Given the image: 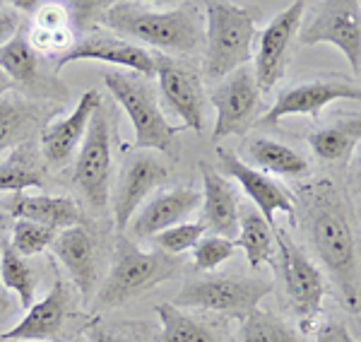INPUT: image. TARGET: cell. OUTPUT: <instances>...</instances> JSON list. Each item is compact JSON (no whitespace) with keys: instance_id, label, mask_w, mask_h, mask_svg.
Instances as JSON below:
<instances>
[{"instance_id":"obj_1","label":"cell","mask_w":361,"mask_h":342,"mask_svg":"<svg viewBox=\"0 0 361 342\" xmlns=\"http://www.w3.org/2000/svg\"><path fill=\"white\" fill-rule=\"evenodd\" d=\"M306 207L308 236L320 263L337 285L347 311L359 316V246L345 200L330 181H316L301 188Z\"/></svg>"},{"instance_id":"obj_2","label":"cell","mask_w":361,"mask_h":342,"mask_svg":"<svg viewBox=\"0 0 361 342\" xmlns=\"http://www.w3.org/2000/svg\"><path fill=\"white\" fill-rule=\"evenodd\" d=\"M102 25L116 34L161 49L164 54H193L202 42V17L195 5L183 3L169 10H152L140 3H111Z\"/></svg>"},{"instance_id":"obj_3","label":"cell","mask_w":361,"mask_h":342,"mask_svg":"<svg viewBox=\"0 0 361 342\" xmlns=\"http://www.w3.org/2000/svg\"><path fill=\"white\" fill-rule=\"evenodd\" d=\"M205 75L219 80L243 68L253 56L255 15L253 10L224 0L205 5Z\"/></svg>"},{"instance_id":"obj_4","label":"cell","mask_w":361,"mask_h":342,"mask_svg":"<svg viewBox=\"0 0 361 342\" xmlns=\"http://www.w3.org/2000/svg\"><path fill=\"white\" fill-rule=\"evenodd\" d=\"M180 263L161 251H140L126 236H118L114 246V260L106 280L97 292L99 309H114L149 292L161 282L176 277Z\"/></svg>"},{"instance_id":"obj_5","label":"cell","mask_w":361,"mask_h":342,"mask_svg":"<svg viewBox=\"0 0 361 342\" xmlns=\"http://www.w3.org/2000/svg\"><path fill=\"white\" fill-rule=\"evenodd\" d=\"M104 85L130 118L137 147L176 154V128L161 114L159 97L147 78L135 73H106Z\"/></svg>"},{"instance_id":"obj_6","label":"cell","mask_w":361,"mask_h":342,"mask_svg":"<svg viewBox=\"0 0 361 342\" xmlns=\"http://www.w3.org/2000/svg\"><path fill=\"white\" fill-rule=\"evenodd\" d=\"M75 188L92 210H104L111 188V121L104 104L92 114L73 171Z\"/></svg>"},{"instance_id":"obj_7","label":"cell","mask_w":361,"mask_h":342,"mask_svg":"<svg viewBox=\"0 0 361 342\" xmlns=\"http://www.w3.org/2000/svg\"><path fill=\"white\" fill-rule=\"evenodd\" d=\"M277 258L282 270L284 289H287L292 311L301 321V333H311V321H316L325 299V277L318 265L289 239L287 231L275 229Z\"/></svg>"},{"instance_id":"obj_8","label":"cell","mask_w":361,"mask_h":342,"mask_svg":"<svg viewBox=\"0 0 361 342\" xmlns=\"http://www.w3.org/2000/svg\"><path fill=\"white\" fill-rule=\"evenodd\" d=\"M272 287L263 280H238V277H205V280L185 282L176 294L173 306H188V309L224 311L238 318L248 316L258 309V304Z\"/></svg>"},{"instance_id":"obj_9","label":"cell","mask_w":361,"mask_h":342,"mask_svg":"<svg viewBox=\"0 0 361 342\" xmlns=\"http://www.w3.org/2000/svg\"><path fill=\"white\" fill-rule=\"evenodd\" d=\"M212 104L217 109L212 140L219 142L229 135H243L260 111V90L253 71L243 66L226 75L224 83L212 92Z\"/></svg>"},{"instance_id":"obj_10","label":"cell","mask_w":361,"mask_h":342,"mask_svg":"<svg viewBox=\"0 0 361 342\" xmlns=\"http://www.w3.org/2000/svg\"><path fill=\"white\" fill-rule=\"evenodd\" d=\"M306 3L296 0L287 10H282L275 20L260 32L258 39V54H255L253 78L260 92L275 90V85L282 80L289 63V46H292L296 32L304 20Z\"/></svg>"},{"instance_id":"obj_11","label":"cell","mask_w":361,"mask_h":342,"mask_svg":"<svg viewBox=\"0 0 361 342\" xmlns=\"http://www.w3.org/2000/svg\"><path fill=\"white\" fill-rule=\"evenodd\" d=\"M154 71L159 75V92L166 106L188 128L200 133L205 128V94L197 71L166 54L154 56Z\"/></svg>"},{"instance_id":"obj_12","label":"cell","mask_w":361,"mask_h":342,"mask_svg":"<svg viewBox=\"0 0 361 342\" xmlns=\"http://www.w3.org/2000/svg\"><path fill=\"white\" fill-rule=\"evenodd\" d=\"M169 181V166L149 152H137L128 159L123 173L116 185L114 195V219L118 231H123L135 217L140 205L149 193Z\"/></svg>"},{"instance_id":"obj_13","label":"cell","mask_w":361,"mask_h":342,"mask_svg":"<svg viewBox=\"0 0 361 342\" xmlns=\"http://www.w3.org/2000/svg\"><path fill=\"white\" fill-rule=\"evenodd\" d=\"M78 61L111 63V66H121L133 71L135 75H142V78L157 75L154 56L147 49H142V46L133 42H126L121 37H114L109 32H102V29H92V34H87L82 42L73 44V49L66 56L58 58V68L70 66V63H78Z\"/></svg>"},{"instance_id":"obj_14","label":"cell","mask_w":361,"mask_h":342,"mask_svg":"<svg viewBox=\"0 0 361 342\" xmlns=\"http://www.w3.org/2000/svg\"><path fill=\"white\" fill-rule=\"evenodd\" d=\"M340 99H361V92L357 85L349 83H325V80H316V83H304L284 90L267 109V114L260 118V126H275L287 116H311L318 118L328 104Z\"/></svg>"},{"instance_id":"obj_15","label":"cell","mask_w":361,"mask_h":342,"mask_svg":"<svg viewBox=\"0 0 361 342\" xmlns=\"http://www.w3.org/2000/svg\"><path fill=\"white\" fill-rule=\"evenodd\" d=\"M217 159L231 176L236 178L238 185L248 193V198L255 202L260 217L265 219L270 227H275V214L284 212L294 219V198L282 183L275 181L267 173L253 169L250 164H246L241 157H236V152H229L224 147H217Z\"/></svg>"},{"instance_id":"obj_16","label":"cell","mask_w":361,"mask_h":342,"mask_svg":"<svg viewBox=\"0 0 361 342\" xmlns=\"http://www.w3.org/2000/svg\"><path fill=\"white\" fill-rule=\"evenodd\" d=\"M301 44H333L345 54V58L352 66V71L359 75L361 71V20L359 13L352 8H330L323 10L299 27Z\"/></svg>"},{"instance_id":"obj_17","label":"cell","mask_w":361,"mask_h":342,"mask_svg":"<svg viewBox=\"0 0 361 342\" xmlns=\"http://www.w3.org/2000/svg\"><path fill=\"white\" fill-rule=\"evenodd\" d=\"M102 94L97 90H87L80 97L78 106L66 118H58L42 133V157L54 166H63L80 149L92 114L102 106Z\"/></svg>"},{"instance_id":"obj_18","label":"cell","mask_w":361,"mask_h":342,"mask_svg":"<svg viewBox=\"0 0 361 342\" xmlns=\"http://www.w3.org/2000/svg\"><path fill=\"white\" fill-rule=\"evenodd\" d=\"M51 248L56 258L66 265L70 280L82 292V297H90L99 287V246L94 234L78 224L58 231Z\"/></svg>"},{"instance_id":"obj_19","label":"cell","mask_w":361,"mask_h":342,"mask_svg":"<svg viewBox=\"0 0 361 342\" xmlns=\"http://www.w3.org/2000/svg\"><path fill=\"white\" fill-rule=\"evenodd\" d=\"M68 289L61 277H56L51 292L42 301L29 306L27 316L15 328L0 333L3 340H34V342H56L68 318Z\"/></svg>"},{"instance_id":"obj_20","label":"cell","mask_w":361,"mask_h":342,"mask_svg":"<svg viewBox=\"0 0 361 342\" xmlns=\"http://www.w3.org/2000/svg\"><path fill=\"white\" fill-rule=\"evenodd\" d=\"M202 173V227L212 234L231 239L238 231V195L236 188L207 161H200Z\"/></svg>"},{"instance_id":"obj_21","label":"cell","mask_w":361,"mask_h":342,"mask_svg":"<svg viewBox=\"0 0 361 342\" xmlns=\"http://www.w3.org/2000/svg\"><path fill=\"white\" fill-rule=\"evenodd\" d=\"M197 205H200V193L195 188L161 190L130 219L133 234L140 236V239H152L159 231L171 229L178 222H183Z\"/></svg>"},{"instance_id":"obj_22","label":"cell","mask_w":361,"mask_h":342,"mask_svg":"<svg viewBox=\"0 0 361 342\" xmlns=\"http://www.w3.org/2000/svg\"><path fill=\"white\" fill-rule=\"evenodd\" d=\"M10 214L15 219L44 224V227L54 231H63L82 224V212H80L78 202L68 198V195L15 193V198L10 200Z\"/></svg>"},{"instance_id":"obj_23","label":"cell","mask_w":361,"mask_h":342,"mask_svg":"<svg viewBox=\"0 0 361 342\" xmlns=\"http://www.w3.org/2000/svg\"><path fill=\"white\" fill-rule=\"evenodd\" d=\"M46 169L39 152L29 142L13 147V152L0 161V190L25 193L27 188H44Z\"/></svg>"},{"instance_id":"obj_24","label":"cell","mask_w":361,"mask_h":342,"mask_svg":"<svg viewBox=\"0 0 361 342\" xmlns=\"http://www.w3.org/2000/svg\"><path fill=\"white\" fill-rule=\"evenodd\" d=\"M243 152H246L248 161H253L255 166L270 171V173H282V176H306L308 173V161L301 157L296 149L287 147L282 142H275L270 138H253L243 145Z\"/></svg>"},{"instance_id":"obj_25","label":"cell","mask_w":361,"mask_h":342,"mask_svg":"<svg viewBox=\"0 0 361 342\" xmlns=\"http://www.w3.org/2000/svg\"><path fill=\"white\" fill-rule=\"evenodd\" d=\"M361 140V121L359 116L342 118L337 123L320 128L308 135V145L323 161H345Z\"/></svg>"},{"instance_id":"obj_26","label":"cell","mask_w":361,"mask_h":342,"mask_svg":"<svg viewBox=\"0 0 361 342\" xmlns=\"http://www.w3.org/2000/svg\"><path fill=\"white\" fill-rule=\"evenodd\" d=\"M238 229L241 231H238L234 243L236 248L241 246L246 251L250 268H260L263 263L275 260V231L260 217V212L248 210L238 222Z\"/></svg>"},{"instance_id":"obj_27","label":"cell","mask_w":361,"mask_h":342,"mask_svg":"<svg viewBox=\"0 0 361 342\" xmlns=\"http://www.w3.org/2000/svg\"><path fill=\"white\" fill-rule=\"evenodd\" d=\"M157 316H159L161 323L159 342H217L214 333L205 323L183 314L171 301L157 306Z\"/></svg>"},{"instance_id":"obj_28","label":"cell","mask_w":361,"mask_h":342,"mask_svg":"<svg viewBox=\"0 0 361 342\" xmlns=\"http://www.w3.org/2000/svg\"><path fill=\"white\" fill-rule=\"evenodd\" d=\"M0 71L13 83H32L39 73V56L22 29H17L5 44H0Z\"/></svg>"},{"instance_id":"obj_29","label":"cell","mask_w":361,"mask_h":342,"mask_svg":"<svg viewBox=\"0 0 361 342\" xmlns=\"http://www.w3.org/2000/svg\"><path fill=\"white\" fill-rule=\"evenodd\" d=\"M34 121H37V114L27 102L0 97V154L25 142Z\"/></svg>"},{"instance_id":"obj_30","label":"cell","mask_w":361,"mask_h":342,"mask_svg":"<svg viewBox=\"0 0 361 342\" xmlns=\"http://www.w3.org/2000/svg\"><path fill=\"white\" fill-rule=\"evenodd\" d=\"M241 340L243 342H306L301 333L284 323L282 318L270 311L255 309L243 316L241 323Z\"/></svg>"},{"instance_id":"obj_31","label":"cell","mask_w":361,"mask_h":342,"mask_svg":"<svg viewBox=\"0 0 361 342\" xmlns=\"http://www.w3.org/2000/svg\"><path fill=\"white\" fill-rule=\"evenodd\" d=\"M0 285L5 289H13L25 309L34 304V289H37L34 272L27 260L10 243L3 246V251H0Z\"/></svg>"},{"instance_id":"obj_32","label":"cell","mask_w":361,"mask_h":342,"mask_svg":"<svg viewBox=\"0 0 361 342\" xmlns=\"http://www.w3.org/2000/svg\"><path fill=\"white\" fill-rule=\"evenodd\" d=\"M205 231L207 229L202 227V222H185V224H176V227L154 234L152 241H154L157 251L176 258V256H180V253L195 248V243L205 236Z\"/></svg>"},{"instance_id":"obj_33","label":"cell","mask_w":361,"mask_h":342,"mask_svg":"<svg viewBox=\"0 0 361 342\" xmlns=\"http://www.w3.org/2000/svg\"><path fill=\"white\" fill-rule=\"evenodd\" d=\"M56 234L58 231L44 227V224L17 219L13 227V241H10V246H13L22 258L37 256V253H42L44 248H49L51 243H54Z\"/></svg>"},{"instance_id":"obj_34","label":"cell","mask_w":361,"mask_h":342,"mask_svg":"<svg viewBox=\"0 0 361 342\" xmlns=\"http://www.w3.org/2000/svg\"><path fill=\"white\" fill-rule=\"evenodd\" d=\"M236 253V243L224 236L209 234L202 236L193 248V260L197 270H217L219 265L226 263Z\"/></svg>"},{"instance_id":"obj_35","label":"cell","mask_w":361,"mask_h":342,"mask_svg":"<svg viewBox=\"0 0 361 342\" xmlns=\"http://www.w3.org/2000/svg\"><path fill=\"white\" fill-rule=\"evenodd\" d=\"M109 5L111 3H70L66 8L73 10L68 15L75 20V25L82 27L85 32H92L94 25H102V17L109 10Z\"/></svg>"},{"instance_id":"obj_36","label":"cell","mask_w":361,"mask_h":342,"mask_svg":"<svg viewBox=\"0 0 361 342\" xmlns=\"http://www.w3.org/2000/svg\"><path fill=\"white\" fill-rule=\"evenodd\" d=\"M34 29H68V10L66 5L56 3H42V8L34 13Z\"/></svg>"},{"instance_id":"obj_37","label":"cell","mask_w":361,"mask_h":342,"mask_svg":"<svg viewBox=\"0 0 361 342\" xmlns=\"http://www.w3.org/2000/svg\"><path fill=\"white\" fill-rule=\"evenodd\" d=\"M316 342H357L352 338V333L342 326V323H323L316 335Z\"/></svg>"},{"instance_id":"obj_38","label":"cell","mask_w":361,"mask_h":342,"mask_svg":"<svg viewBox=\"0 0 361 342\" xmlns=\"http://www.w3.org/2000/svg\"><path fill=\"white\" fill-rule=\"evenodd\" d=\"M17 27H20V17L13 10L5 8L3 13H0V44H5L10 37L17 32Z\"/></svg>"},{"instance_id":"obj_39","label":"cell","mask_w":361,"mask_h":342,"mask_svg":"<svg viewBox=\"0 0 361 342\" xmlns=\"http://www.w3.org/2000/svg\"><path fill=\"white\" fill-rule=\"evenodd\" d=\"M87 342H135V340L128 338V335L114 333V330L92 326V328H90V335H87Z\"/></svg>"},{"instance_id":"obj_40","label":"cell","mask_w":361,"mask_h":342,"mask_svg":"<svg viewBox=\"0 0 361 342\" xmlns=\"http://www.w3.org/2000/svg\"><path fill=\"white\" fill-rule=\"evenodd\" d=\"M10 314H13V299H10L8 289L0 285V323H3Z\"/></svg>"},{"instance_id":"obj_41","label":"cell","mask_w":361,"mask_h":342,"mask_svg":"<svg viewBox=\"0 0 361 342\" xmlns=\"http://www.w3.org/2000/svg\"><path fill=\"white\" fill-rule=\"evenodd\" d=\"M15 10H25V13H37L39 8H42V3H13Z\"/></svg>"},{"instance_id":"obj_42","label":"cell","mask_w":361,"mask_h":342,"mask_svg":"<svg viewBox=\"0 0 361 342\" xmlns=\"http://www.w3.org/2000/svg\"><path fill=\"white\" fill-rule=\"evenodd\" d=\"M13 85H15L13 80H10L3 71H0V97H5V92L13 90Z\"/></svg>"},{"instance_id":"obj_43","label":"cell","mask_w":361,"mask_h":342,"mask_svg":"<svg viewBox=\"0 0 361 342\" xmlns=\"http://www.w3.org/2000/svg\"><path fill=\"white\" fill-rule=\"evenodd\" d=\"M0 342H34V340H3L0 338Z\"/></svg>"},{"instance_id":"obj_44","label":"cell","mask_w":361,"mask_h":342,"mask_svg":"<svg viewBox=\"0 0 361 342\" xmlns=\"http://www.w3.org/2000/svg\"><path fill=\"white\" fill-rule=\"evenodd\" d=\"M70 342H87V338H82V335H80V338H75V340H70Z\"/></svg>"},{"instance_id":"obj_45","label":"cell","mask_w":361,"mask_h":342,"mask_svg":"<svg viewBox=\"0 0 361 342\" xmlns=\"http://www.w3.org/2000/svg\"><path fill=\"white\" fill-rule=\"evenodd\" d=\"M5 8H8V5H5V3H0V13H3Z\"/></svg>"}]
</instances>
